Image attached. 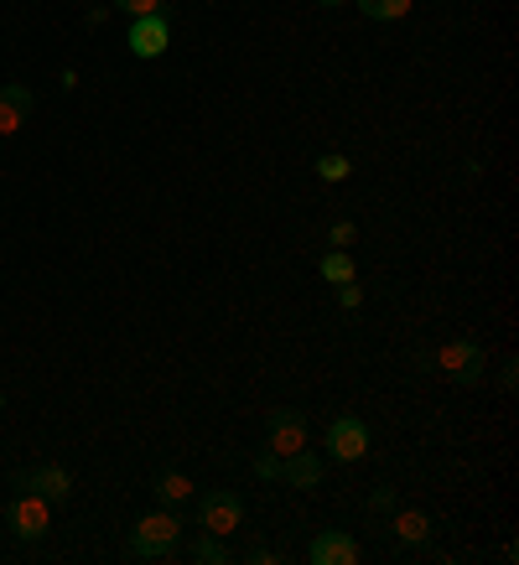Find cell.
<instances>
[{"instance_id": "obj_1", "label": "cell", "mask_w": 519, "mask_h": 565, "mask_svg": "<svg viewBox=\"0 0 519 565\" xmlns=\"http://www.w3.org/2000/svg\"><path fill=\"white\" fill-rule=\"evenodd\" d=\"M177 545H182V519H177V509H156V514H146L136 530H130V555H136V561H167Z\"/></svg>"}, {"instance_id": "obj_2", "label": "cell", "mask_w": 519, "mask_h": 565, "mask_svg": "<svg viewBox=\"0 0 519 565\" xmlns=\"http://www.w3.org/2000/svg\"><path fill=\"white\" fill-rule=\"evenodd\" d=\"M436 363H442V374H447L452 384H463V390H473V384H484V374H488L484 348L473 343V338H452V343H442Z\"/></svg>"}, {"instance_id": "obj_3", "label": "cell", "mask_w": 519, "mask_h": 565, "mask_svg": "<svg viewBox=\"0 0 519 565\" xmlns=\"http://www.w3.org/2000/svg\"><path fill=\"white\" fill-rule=\"evenodd\" d=\"M6 524H11V534H17L21 545H36V540H47V530H52V503L36 493H17L11 509H6Z\"/></svg>"}, {"instance_id": "obj_4", "label": "cell", "mask_w": 519, "mask_h": 565, "mask_svg": "<svg viewBox=\"0 0 519 565\" xmlns=\"http://www.w3.org/2000/svg\"><path fill=\"white\" fill-rule=\"evenodd\" d=\"M198 503V524H203V534H240L244 524V498L229 493V488H213V493L192 498Z\"/></svg>"}, {"instance_id": "obj_5", "label": "cell", "mask_w": 519, "mask_h": 565, "mask_svg": "<svg viewBox=\"0 0 519 565\" xmlns=\"http://www.w3.org/2000/svg\"><path fill=\"white\" fill-rule=\"evenodd\" d=\"M11 482H17V493H36V498H47V503H63V498L73 493V472L68 467H57V462L21 467Z\"/></svg>"}, {"instance_id": "obj_6", "label": "cell", "mask_w": 519, "mask_h": 565, "mask_svg": "<svg viewBox=\"0 0 519 565\" xmlns=\"http://www.w3.org/2000/svg\"><path fill=\"white\" fill-rule=\"evenodd\" d=\"M265 446H271L276 457H292V451H301V446H307V415L296 411V405H280V411H271V420H265Z\"/></svg>"}, {"instance_id": "obj_7", "label": "cell", "mask_w": 519, "mask_h": 565, "mask_svg": "<svg viewBox=\"0 0 519 565\" xmlns=\"http://www.w3.org/2000/svg\"><path fill=\"white\" fill-rule=\"evenodd\" d=\"M328 457L332 462H363L369 457V426L359 415H338L328 426Z\"/></svg>"}, {"instance_id": "obj_8", "label": "cell", "mask_w": 519, "mask_h": 565, "mask_svg": "<svg viewBox=\"0 0 519 565\" xmlns=\"http://www.w3.org/2000/svg\"><path fill=\"white\" fill-rule=\"evenodd\" d=\"M130 52L136 57H161V52L172 47V26H167V11H156V17H136L130 21Z\"/></svg>"}, {"instance_id": "obj_9", "label": "cell", "mask_w": 519, "mask_h": 565, "mask_svg": "<svg viewBox=\"0 0 519 565\" xmlns=\"http://www.w3.org/2000/svg\"><path fill=\"white\" fill-rule=\"evenodd\" d=\"M311 565H353L359 561V540L348 530H322L317 540H311Z\"/></svg>"}, {"instance_id": "obj_10", "label": "cell", "mask_w": 519, "mask_h": 565, "mask_svg": "<svg viewBox=\"0 0 519 565\" xmlns=\"http://www.w3.org/2000/svg\"><path fill=\"white\" fill-rule=\"evenodd\" d=\"M32 109L36 99L27 84H0V136H17L21 125L32 120Z\"/></svg>"}, {"instance_id": "obj_11", "label": "cell", "mask_w": 519, "mask_h": 565, "mask_svg": "<svg viewBox=\"0 0 519 565\" xmlns=\"http://www.w3.org/2000/svg\"><path fill=\"white\" fill-rule=\"evenodd\" d=\"M280 482H292V488H317L322 482V457H307V446L292 451V457H280Z\"/></svg>"}, {"instance_id": "obj_12", "label": "cell", "mask_w": 519, "mask_h": 565, "mask_svg": "<svg viewBox=\"0 0 519 565\" xmlns=\"http://www.w3.org/2000/svg\"><path fill=\"white\" fill-rule=\"evenodd\" d=\"M156 498H161V509H182V503L198 498V488L182 472H156Z\"/></svg>"}, {"instance_id": "obj_13", "label": "cell", "mask_w": 519, "mask_h": 565, "mask_svg": "<svg viewBox=\"0 0 519 565\" xmlns=\"http://www.w3.org/2000/svg\"><path fill=\"white\" fill-rule=\"evenodd\" d=\"M395 540L400 545H411V550H421L426 540H432V519L415 514V509H400L395 514Z\"/></svg>"}, {"instance_id": "obj_14", "label": "cell", "mask_w": 519, "mask_h": 565, "mask_svg": "<svg viewBox=\"0 0 519 565\" xmlns=\"http://www.w3.org/2000/svg\"><path fill=\"white\" fill-rule=\"evenodd\" d=\"M188 555L198 565H224L229 561V545H224V534H208V540H192Z\"/></svg>"}, {"instance_id": "obj_15", "label": "cell", "mask_w": 519, "mask_h": 565, "mask_svg": "<svg viewBox=\"0 0 519 565\" xmlns=\"http://www.w3.org/2000/svg\"><path fill=\"white\" fill-rule=\"evenodd\" d=\"M369 21H400L405 11H411V0H353Z\"/></svg>"}, {"instance_id": "obj_16", "label": "cell", "mask_w": 519, "mask_h": 565, "mask_svg": "<svg viewBox=\"0 0 519 565\" xmlns=\"http://www.w3.org/2000/svg\"><path fill=\"white\" fill-rule=\"evenodd\" d=\"M322 280H332V286L353 280V255H348V249H332V255H322Z\"/></svg>"}, {"instance_id": "obj_17", "label": "cell", "mask_w": 519, "mask_h": 565, "mask_svg": "<svg viewBox=\"0 0 519 565\" xmlns=\"http://www.w3.org/2000/svg\"><path fill=\"white\" fill-rule=\"evenodd\" d=\"M348 172H353V167H348V156H338V151L317 156V177H322V182H348Z\"/></svg>"}, {"instance_id": "obj_18", "label": "cell", "mask_w": 519, "mask_h": 565, "mask_svg": "<svg viewBox=\"0 0 519 565\" xmlns=\"http://www.w3.org/2000/svg\"><path fill=\"white\" fill-rule=\"evenodd\" d=\"M250 467H255V478H265V482L280 478V457L271 451V446H265V451H255V462H250Z\"/></svg>"}, {"instance_id": "obj_19", "label": "cell", "mask_w": 519, "mask_h": 565, "mask_svg": "<svg viewBox=\"0 0 519 565\" xmlns=\"http://www.w3.org/2000/svg\"><path fill=\"white\" fill-rule=\"evenodd\" d=\"M115 11H130V17H156V11H167V0H115Z\"/></svg>"}, {"instance_id": "obj_20", "label": "cell", "mask_w": 519, "mask_h": 565, "mask_svg": "<svg viewBox=\"0 0 519 565\" xmlns=\"http://www.w3.org/2000/svg\"><path fill=\"white\" fill-rule=\"evenodd\" d=\"M328 239H332V249H348V244L359 239V228H353V223H348V218H338V223H332V228H328Z\"/></svg>"}, {"instance_id": "obj_21", "label": "cell", "mask_w": 519, "mask_h": 565, "mask_svg": "<svg viewBox=\"0 0 519 565\" xmlns=\"http://www.w3.org/2000/svg\"><path fill=\"white\" fill-rule=\"evenodd\" d=\"M369 509H374V514H390V509H395V488H390V482H380V488L369 493Z\"/></svg>"}, {"instance_id": "obj_22", "label": "cell", "mask_w": 519, "mask_h": 565, "mask_svg": "<svg viewBox=\"0 0 519 565\" xmlns=\"http://www.w3.org/2000/svg\"><path fill=\"white\" fill-rule=\"evenodd\" d=\"M359 301H363L359 280H343V286H338V307H348V311H353V307H359Z\"/></svg>"}, {"instance_id": "obj_23", "label": "cell", "mask_w": 519, "mask_h": 565, "mask_svg": "<svg viewBox=\"0 0 519 565\" xmlns=\"http://www.w3.org/2000/svg\"><path fill=\"white\" fill-rule=\"evenodd\" d=\"M250 561H255V565H276L280 555H276V550H265V545H260V550H250Z\"/></svg>"}, {"instance_id": "obj_24", "label": "cell", "mask_w": 519, "mask_h": 565, "mask_svg": "<svg viewBox=\"0 0 519 565\" xmlns=\"http://www.w3.org/2000/svg\"><path fill=\"white\" fill-rule=\"evenodd\" d=\"M317 6H343V0H317Z\"/></svg>"}, {"instance_id": "obj_25", "label": "cell", "mask_w": 519, "mask_h": 565, "mask_svg": "<svg viewBox=\"0 0 519 565\" xmlns=\"http://www.w3.org/2000/svg\"><path fill=\"white\" fill-rule=\"evenodd\" d=\"M0 411H6V394H0Z\"/></svg>"}]
</instances>
